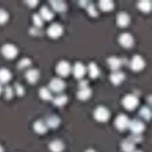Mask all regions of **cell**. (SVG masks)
Instances as JSON below:
<instances>
[{
    "label": "cell",
    "instance_id": "cell-40",
    "mask_svg": "<svg viewBox=\"0 0 152 152\" xmlns=\"http://www.w3.org/2000/svg\"><path fill=\"white\" fill-rule=\"evenodd\" d=\"M133 152H140V151H133Z\"/></svg>",
    "mask_w": 152,
    "mask_h": 152
},
{
    "label": "cell",
    "instance_id": "cell-29",
    "mask_svg": "<svg viewBox=\"0 0 152 152\" xmlns=\"http://www.w3.org/2000/svg\"><path fill=\"white\" fill-rule=\"evenodd\" d=\"M140 115L141 117L144 118L146 120H149L151 118V112L149 108L146 107H142L140 111Z\"/></svg>",
    "mask_w": 152,
    "mask_h": 152
},
{
    "label": "cell",
    "instance_id": "cell-32",
    "mask_svg": "<svg viewBox=\"0 0 152 152\" xmlns=\"http://www.w3.org/2000/svg\"><path fill=\"white\" fill-rule=\"evenodd\" d=\"M33 22L34 23L35 25L37 26H41L43 25V21H42V18L40 15L37 13H35L33 15Z\"/></svg>",
    "mask_w": 152,
    "mask_h": 152
},
{
    "label": "cell",
    "instance_id": "cell-3",
    "mask_svg": "<svg viewBox=\"0 0 152 152\" xmlns=\"http://www.w3.org/2000/svg\"><path fill=\"white\" fill-rule=\"evenodd\" d=\"M138 104V98L133 95H127L123 99V105L125 108L129 110L135 108Z\"/></svg>",
    "mask_w": 152,
    "mask_h": 152
},
{
    "label": "cell",
    "instance_id": "cell-12",
    "mask_svg": "<svg viewBox=\"0 0 152 152\" xmlns=\"http://www.w3.org/2000/svg\"><path fill=\"white\" fill-rule=\"evenodd\" d=\"M130 22V17L129 15L125 12H120L117 16V23L121 27L127 26Z\"/></svg>",
    "mask_w": 152,
    "mask_h": 152
},
{
    "label": "cell",
    "instance_id": "cell-27",
    "mask_svg": "<svg viewBox=\"0 0 152 152\" xmlns=\"http://www.w3.org/2000/svg\"><path fill=\"white\" fill-rule=\"evenodd\" d=\"M39 94L42 99L44 100H50L52 99V95L51 94L50 92L47 88L45 87H42L39 90Z\"/></svg>",
    "mask_w": 152,
    "mask_h": 152
},
{
    "label": "cell",
    "instance_id": "cell-37",
    "mask_svg": "<svg viewBox=\"0 0 152 152\" xmlns=\"http://www.w3.org/2000/svg\"><path fill=\"white\" fill-rule=\"evenodd\" d=\"M85 152H96L95 151L93 150V149H88L87 151H86Z\"/></svg>",
    "mask_w": 152,
    "mask_h": 152
},
{
    "label": "cell",
    "instance_id": "cell-14",
    "mask_svg": "<svg viewBox=\"0 0 152 152\" xmlns=\"http://www.w3.org/2000/svg\"><path fill=\"white\" fill-rule=\"evenodd\" d=\"M80 90L78 91L77 96L81 100H86L90 97L92 94V91L87 86L80 87Z\"/></svg>",
    "mask_w": 152,
    "mask_h": 152
},
{
    "label": "cell",
    "instance_id": "cell-13",
    "mask_svg": "<svg viewBox=\"0 0 152 152\" xmlns=\"http://www.w3.org/2000/svg\"><path fill=\"white\" fill-rule=\"evenodd\" d=\"M86 68L82 63L76 62L73 68V73L76 78H80L84 75Z\"/></svg>",
    "mask_w": 152,
    "mask_h": 152
},
{
    "label": "cell",
    "instance_id": "cell-8",
    "mask_svg": "<svg viewBox=\"0 0 152 152\" xmlns=\"http://www.w3.org/2000/svg\"><path fill=\"white\" fill-rule=\"evenodd\" d=\"M118 41L125 48H130L133 45L134 39L131 34L124 33L120 35Z\"/></svg>",
    "mask_w": 152,
    "mask_h": 152
},
{
    "label": "cell",
    "instance_id": "cell-26",
    "mask_svg": "<svg viewBox=\"0 0 152 152\" xmlns=\"http://www.w3.org/2000/svg\"><path fill=\"white\" fill-rule=\"evenodd\" d=\"M68 98L64 95H58L53 99V103L57 106H62L67 102Z\"/></svg>",
    "mask_w": 152,
    "mask_h": 152
},
{
    "label": "cell",
    "instance_id": "cell-6",
    "mask_svg": "<svg viewBox=\"0 0 152 152\" xmlns=\"http://www.w3.org/2000/svg\"><path fill=\"white\" fill-rule=\"evenodd\" d=\"M71 66L69 63L66 61H62L58 63L56 71L58 74L62 76H67L69 74Z\"/></svg>",
    "mask_w": 152,
    "mask_h": 152
},
{
    "label": "cell",
    "instance_id": "cell-30",
    "mask_svg": "<svg viewBox=\"0 0 152 152\" xmlns=\"http://www.w3.org/2000/svg\"><path fill=\"white\" fill-rule=\"evenodd\" d=\"M31 62L30 59L27 58H22L19 61V62L18 63V67L20 69H22L29 66L31 64Z\"/></svg>",
    "mask_w": 152,
    "mask_h": 152
},
{
    "label": "cell",
    "instance_id": "cell-11",
    "mask_svg": "<svg viewBox=\"0 0 152 152\" xmlns=\"http://www.w3.org/2000/svg\"><path fill=\"white\" fill-rule=\"evenodd\" d=\"M25 76L28 82L34 83L38 80L39 78V72L38 69H28L26 72Z\"/></svg>",
    "mask_w": 152,
    "mask_h": 152
},
{
    "label": "cell",
    "instance_id": "cell-25",
    "mask_svg": "<svg viewBox=\"0 0 152 152\" xmlns=\"http://www.w3.org/2000/svg\"><path fill=\"white\" fill-rule=\"evenodd\" d=\"M88 71L90 76L92 78H95L99 74V69L96 64L94 62L90 63L88 66Z\"/></svg>",
    "mask_w": 152,
    "mask_h": 152
},
{
    "label": "cell",
    "instance_id": "cell-5",
    "mask_svg": "<svg viewBox=\"0 0 152 152\" xmlns=\"http://www.w3.org/2000/svg\"><path fill=\"white\" fill-rule=\"evenodd\" d=\"M65 87V83L60 78H53L49 83V88L54 92H61Z\"/></svg>",
    "mask_w": 152,
    "mask_h": 152
},
{
    "label": "cell",
    "instance_id": "cell-20",
    "mask_svg": "<svg viewBox=\"0 0 152 152\" xmlns=\"http://www.w3.org/2000/svg\"><path fill=\"white\" fill-rule=\"evenodd\" d=\"M121 148L124 152H133L135 149L134 143L129 139L126 140L122 142Z\"/></svg>",
    "mask_w": 152,
    "mask_h": 152
},
{
    "label": "cell",
    "instance_id": "cell-39",
    "mask_svg": "<svg viewBox=\"0 0 152 152\" xmlns=\"http://www.w3.org/2000/svg\"><path fill=\"white\" fill-rule=\"evenodd\" d=\"M2 87H1V84H0V94L1 93V92H2Z\"/></svg>",
    "mask_w": 152,
    "mask_h": 152
},
{
    "label": "cell",
    "instance_id": "cell-21",
    "mask_svg": "<svg viewBox=\"0 0 152 152\" xmlns=\"http://www.w3.org/2000/svg\"><path fill=\"white\" fill-rule=\"evenodd\" d=\"M50 2L56 11L63 12L66 9V5L62 1H50Z\"/></svg>",
    "mask_w": 152,
    "mask_h": 152
},
{
    "label": "cell",
    "instance_id": "cell-23",
    "mask_svg": "<svg viewBox=\"0 0 152 152\" xmlns=\"http://www.w3.org/2000/svg\"><path fill=\"white\" fill-rule=\"evenodd\" d=\"M99 7L104 11H108L112 10L114 7L113 1L110 0H102L99 2Z\"/></svg>",
    "mask_w": 152,
    "mask_h": 152
},
{
    "label": "cell",
    "instance_id": "cell-7",
    "mask_svg": "<svg viewBox=\"0 0 152 152\" xmlns=\"http://www.w3.org/2000/svg\"><path fill=\"white\" fill-rule=\"evenodd\" d=\"M133 134H140L144 131L145 129V125L144 123L137 119L133 120L129 122V126Z\"/></svg>",
    "mask_w": 152,
    "mask_h": 152
},
{
    "label": "cell",
    "instance_id": "cell-4",
    "mask_svg": "<svg viewBox=\"0 0 152 152\" xmlns=\"http://www.w3.org/2000/svg\"><path fill=\"white\" fill-rule=\"evenodd\" d=\"M129 118L125 115L121 114L115 119V123L118 130L124 131L129 126Z\"/></svg>",
    "mask_w": 152,
    "mask_h": 152
},
{
    "label": "cell",
    "instance_id": "cell-33",
    "mask_svg": "<svg viewBox=\"0 0 152 152\" xmlns=\"http://www.w3.org/2000/svg\"><path fill=\"white\" fill-rule=\"evenodd\" d=\"M87 11L89 13V14L91 15L92 16L95 17V16H96L97 15V11L95 9V7L93 4H89V5H88Z\"/></svg>",
    "mask_w": 152,
    "mask_h": 152
},
{
    "label": "cell",
    "instance_id": "cell-31",
    "mask_svg": "<svg viewBox=\"0 0 152 152\" xmlns=\"http://www.w3.org/2000/svg\"><path fill=\"white\" fill-rule=\"evenodd\" d=\"M9 14L7 12L3 9H0V24L5 23L8 20Z\"/></svg>",
    "mask_w": 152,
    "mask_h": 152
},
{
    "label": "cell",
    "instance_id": "cell-10",
    "mask_svg": "<svg viewBox=\"0 0 152 152\" xmlns=\"http://www.w3.org/2000/svg\"><path fill=\"white\" fill-rule=\"evenodd\" d=\"M131 68L134 71H139L144 68L145 66V62L141 56L136 55L132 59Z\"/></svg>",
    "mask_w": 152,
    "mask_h": 152
},
{
    "label": "cell",
    "instance_id": "cell-1",
    "mask_svg": "<svg viewBox=\"0 0 152 152\" xmlns=\"http://www.w3.org/2000/svg\"><path fill=\"white\" fill-rule=\"evenodd\" d=\"M2 54L7 59L15 58L18 54V49L16 46L11 43H6L2 46L1 49Z\"/></svg>",
    "mask_w": 152,
    "mask_h": 152
},
{
    "label": "cell",
    "instance_id": "cell-35",
    "mask_svg": "<svg viewBox=\"0 0 152 152\" xmlns=\"http://www.w3.org/2000/svg\"><path fill=\"white\" fill-rule=\"evenodd\" d=\"M15 90L18 95L21 96L23 94V92H24L23 88L21 85L18 83H16L15 84Z\"/></svg>",
    "mask_w": 152,
    "mask_h": 152
},
{
    "label": "cell",
    "instance_id": "cell-38",
    "mask_svg": "<svg viewBox=\"0 0 152 152\" xmlns=\"http://www.w3.org/2000/svg\"><path fill=\"white\" fill-rule=\"evenodd\" d=\"M0 152H4V149L1 145H0Z\"/></svg>",
    "mask_w": 152,
    "mask_h": 152
},
{
    "label": "cell",
    "instance_id": "cell-28",
    "mask_svg": "<svg viewBox=\"0 0 152 152\" xmlns=\"http://www.w3.org/2000/svg\"><path fill=\"white\" fill-rule=\"evenodd\" d=\"M151 2L149 1H141L138 3V7L144 12H149L151 9Z\"/></svg>",
    "mask_w": 152,
    "mask_h": 152
},
{
    "label": "cell",
    "instance_id": "cell-22",
    "mask_svg": "<svg viewBox=\"0 0 152 152\" xmlns=\"http://www.w3.org/2000/svg\"><path fill=\"white\" fill-rule=\"evenodd\" d=\"M40 15L42 18L48 21L51 20L53 18L54 14L51 11L49 10L48 7L46 6H43L41 8Z\"/></svg>",
    "mask_w": 152,
    "mask_h": 152
},
{
    "label": "cell",
    "instance_id": "cell-34",
    "mask_svg": "<svg viewBox=\"0 0 152 152\" xmlns=\"http://www.w3.org/2000/svg\"><path fill=\"white\" fill-rule=\"evenodd\" d=\"M13 90L10 86H7L5 89V96L7 99H10L13 96Z\"/></svg>",
    "mask_w": 152,
    "mask_h": 152
},
{
    "label": "cell",
    "instance_id": "cell-18",
    "mask_svg": "<svg viewBox=\"0 0 152 152\" xmlns=\"http://www.w3.org/2000/svg\"><path fill=\"white\" fill-rule=\"evenodd\" d=\"M107 62L110 66L111 69L113 70L118 69L121 65V62L120 59L114 56H112L108 58Z\"/></svg>",
    "mask_w": 152,
    "mask_h": 152
},
{
    "label": "cell",
    "instance_id": "cell-2",
    "mask_svg": "<svg viewBox=\"0 0 152 152\" xmlns=\"http://www.w3.org/2000/svg\"><path fill=\"white\" fill-rule=\"evenodd\" d=\"M110 116V112L103 106L98 107L94 111V117L96 120L100 122L107 121Z\"/></svg>",
    "mask_w": 152,
    "mask_h": 152
},
{
    "label": "cell",
    "instance_id": "cell-15",
    "mask_svg": "<svg viewBox=\"0 0 152 152\" xmlns=\"http://www.w3.org/2000/svg\"><path fill=\"white\" fill-rule=\"evenodd\" d=\"M64 148V146L62 142L58 140L52 141L49 145V148L52 152H62Z\"/></svg>",
    "mask_w": 152,
    "mask_h": 152
},
{
    "label": "cell",
    "instance_id": "cell-16",
    "mask_svg": "<svg viewBox=\"0 0 152 152\" xmlns=\"http://www.w3.org/2000/svg\"><path fill=\"white\" fill-rule=\"evenodd\" d=\"M35 131L39 134H43L48 130V126L42 120H37L33 125Z\"/></svg>",
    "mask_w": 152,
    "mask_h": 152
},
{
    "label": "cell",
    "instance_id": "cell-24",
    "mask_svg": "<svg viewBox=\"0 0 152 152\" xmlns=\"http://www.w3.org/2000/svg\"><path fill=\"white\" fill-rule=\"evenodd\" d=\"M60 123V119L56 116H51L47 119L46 124L49 127L55 128H56Z\"/></svg>",
    "mask_w": 152,
    "mask_h": 152
},
{
    "label": "cell",
    "instance_id": "cell-17",
    "mask_svg": "<svg viewBox=\"0 0 152 152\" xmlns=\"http://www.w3.org/2000/svg\"><path fill=\"white\" fill-rule=\"evenodd\" d=\"M12 78L10 71L7 68H0V83H7Z\"/></svg>",
    "mask_w": 152,
    "mask_h": 152
},
{
    "label": "cell",
    "instance_id": "cell-19",
    "mask_svg": "<svg viewBox=\"0 0 152 152\" xmlns=\"http://www.w3.org/2000/svg\"><path fill=\"white\" fill-rule=\"evenodd\" d=\"M124 74L119 71L113 72L110 75V79L112 82L115 84H118L121 83L124 79Z\"/></svg>",
    "mask_w": 152,
    "mask_h": 152
},
{
    "label": "cell",
    "instance_id": "cell-36",
    "mask_svg": "<svg viewBox=\"0 0 152 152\" xmlns=\"http://www.w3.org/2000/svg\"><path fill=\"white\" fill-rule=\"evenodd\" d=\"M26 2H27L28 5H29L30 7H35L37 4V3L38 2V1H35V0H34V1H26Z\"/></svg>",
    "mask_w": 152,
    "mask_h": 152
},
{
    "label": "cell",
    "instance_id": "cell-9",
    "mask_svg": "<svg viewBox=\"0 0 152 152\" xmlns=\"http://www.w3.org/2000/svg\"><path fill=\"white\" fill-rule=\"evenodd\" d=\"M62 33L63 28L62 26L56 23L51 25L48 30V35L52 38H57L62 34Z\"/></svg>",
    "mask_w": 152,
    "mask_h": 152
}]
</instances>
